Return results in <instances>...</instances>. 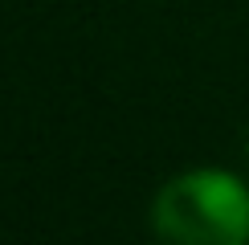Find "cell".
<instances>
[{"label":"cell","mask_w":249,"mask_h":245,"mask_svg":"<svg viewBox=\"0 0 249 245\" xmlns=\"http://www.w3.org/2000/svg\"><path fill=\"white\" fill-rule=\"evenodd\" d=\"M151 225L176 245H245L249 188L225 168H188L155 192Z\"/></svg>","instance_id":"6da1fadb"}]
</instances>
